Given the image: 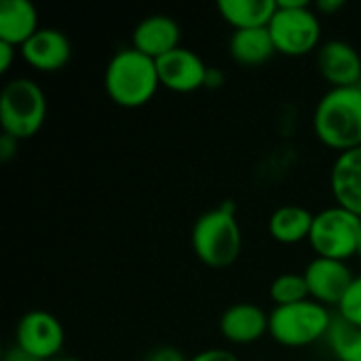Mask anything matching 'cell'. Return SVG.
Segmentation results:
<instances>
[{"label":"cell","mask_w":361,"mask_h":361,"mask_svg":"<svg viewBox=\"0 0 361 361\" xmlns=\"http://www.w3.org/2000/svg\"><path fill=\"white\" fill-rule=\"evenodd\" d=\"M2 361H38V360H34V357H32V355H27L25 351H21V349L13 347V349H8V351L4 353Z\"/></svg>","instance_id":"obj_29"},{"label":"cell","mask_w":361,"mask_h":361,"mask_svg":"<svg viewBox=\"0 0 361 361\" xmlns=\"http://www.w3.org/2000/svg\"><path fill=\"white\" fill-rule=\"evenodd\" d=\"M182 40L180 23L169 15H148L144 17L131 34V47L140 53L161 59L163 55L176 51Z\"/></svg>","instance_id":"obj_14"},{"label":"cell","mask_w":361,"mask_h":361,"mask_svg":"<svg viewBox=\"0 0 361 361\" xmlns=\"http://www.w3.org/2000/svg\"><path fill=\"white\" fill-rule=\"evenodd\" d=\"M357 256H360V260H361V231H360V247H357Z\"/></svg>","instance_id":"obj_31"},{"label":"cell","mask_w":361,"mask_h":361,"mask_svg":"<svg viewBox=\"0 0 361 361\" xmlns=\"http://www.w3.org/2000/svg\"><path fill=\"white\" fill-rule=\"evenodd\" d=\"M332 319L334 313L311 298L298 305L275 307L269 313V336L286 349H305L326 341Z\"/></svg>","instance_id":"obj_4"},{"label":"cell","mask_w":361,"mask_h":361,"mask_svg":"<svg viewBox=\"0 0 361 361\" xmlns=\"http://www.w3.org/2000/svg\"><path fill=\"white\" fill-rule=\"evenodd\" d=\"M336 315H341L351 326L361 328V275H355L353 283L345 292L341 305L336 307Z\"/></svg>","instance_id":"obj_22"},{"label":"cell","mask_w":361,"mask_h":361,"mask_svg":"<svg viewBox=\"0 0 361 361\" xmlns=\"http://www.w3.org/2000/svg\"><path fill=\"white\" fill-rule=\"evenodd\" d=\"M144 361H190L180 349L176 347H157L150 353H146Z\"/></svg>","instance_id":"obj_24"},{"label":"cell","mask_w":361,"mask_h":361,"mask_svg":"<svg viewBox=\"0 0 361 361\" xmlns=\"http://www.w3.org/2000/svg\"><path fill=\"white\" fill-rule=\"evenodd\" d=\"M361 218L353 212L332 205L315 214L309 245L313 247L317 258H332L347 262L357 256L360 247Z\"/></svg>","instance_id":"obj_7"},{"label":"cell","mask_w":361,"mask_h":361,"mask_svg":"<svg viewBox=\"0 0 361 361\" xmlns=\"http://www.w3.org/2000/svg\"><path fill=\"white\" fill-rule=\"evenodd\" d=\"M190 361H241L231 349H220V347H214V349H205V351H199L195 353Z\"/></svg>","instance_id":"obj_23"},{"label":"cell","mask_w":361,"mask_h":361,"mask_svg":"<svg viewBox=\"0 0 361 361\" xmlns=\"http://www.w3.org/2000/svg\"><path fill=\"white\" fill-rule=\"evenodd\" d=\"M360 89H361V85H360Z\"/></svg>","instance_id":"obj_32"},{"label":"cell","mask_w":361,"mask_h":361,"mask_svg":"<svg viewBox=\"0 0 361 361\" xmlns=\"http://www.w3.org/2000/svg\"><path fill=\"white\" fill-rule=\"evenodd\" d=\"M269 296L275 307H288L309 300V286L302 273H283L273 279L269 288Z\"/></svg>","instance_id":"obj_21"},{"label":"cell","mask_w":361,"mask_h":361,"mask_svg":"<svg viewBox=\"0 0 361 361\" xmlns=\"http://www.w3.org/2000/svg\"><path fill=\"white\" fill-rule=\"evenodd\" d=\"M207 63L199 53L186 47H178L176 51L157 59L161 87L173 93H195L205 89Z\"/></svg>","instance_id":"obj_9"},{"label":"cell","mask_w":361,"mask_h":361,"mask_svg":"<svg viewBox=\"0 0 361 361\" xmlns=\"http://www.w3.org/2000/svg\"><path fill=\"white\" fill-rule=\"evenodd\" d=\"M343 6H345V0H319V2H315L313 8L317 11V15H334Z\"/></svg>","instance_id":"obj_27"},{"label":"cell","mask_w":361,"mask_h":361,"mask_svg":"<svg viewBox=\"0 0 361 361\" xmlns=\"http://www.w3.org/2000/svg\"><path fill=\"white\" fill-rule=\"evenodd\" d=\"M305 279L309 286L311 300L324 305V307H338L345 292L353 283L355 275L343 260L332 258H313L305 269Z\"/></svg>","instance_id":"obj_10"},{"label":"cell","mask_w":361,"mask_h":361,"mask_svg":"<svg viewBox=\"0 0 361 361\" xmlns=\"http://www.w3.org/2000/svg\"><path fill=\"white\" fill-rule=\"evenodd\" d=\"M315 137L341 152L361 146V89H328L313 110Z\"/></svg>","instance_id":"obj_2"},{"label":"cell","mask_w":361,"mask_h":361,"mask_svg":"<svg viewBox=\"0 0 361 361\" xmlns=\"http://www.w3.org/2000/svg\"><path fill=\"white\" fill-rule=\"evenodd\" d=\"M231 59L245 68H258L267 63L275 53V42L271 38L269 27H254V30H235L228 40Z\"/></svg>","instance_id":"obj_17"},{"label":"cell","mask_w":361,"mask_h":361,"mask_svg":"<svg viewBox=\"0 0 361 361\" xmlns=\"http://www.w3.org/2000/svg\"><path fill=\"white\" fill-rule=\"evenodd\" d=\"M269 32L277 53L286 57H302L322 47V19L307 0H277Z\"/></svg>","instance_id":"obj_5"},{"label":"cell","mask_w":361,"mask_h":361,"mask_svg":"<svg viewBox=\"0 0 361 361\" xmlns=\"http://www.w3.org/2000/svg\"><path fill=\"white\" fill-rule=\"evenodd\" d=\"M47 118V95L42 87L25 76L8 80L0 93V127L15 140L34 137Z\"/></svg>","instance_id":"obj_6"},{"label":"cell","mask_w":361,"mask_h":361,"mask_svg":"<svg viewBox=\"0 0 361 361\" xmlns=\"http://www.w3.org/2000/svg\"><path fill=\"white\" fill-rule=\"evenodd\" d=\"M66 330L61 322L42 309L27 311L15 328V347L38 361H49L61 355Z\"/></svg>","instance_id":"obj_8"},{"label":"cell","mask_w":361,"mask_h":361,"mask_svg":"<svg viewBox=\"0 0 361 361\" xmlns=\"http://www.w3.org/2000/svg\"><path fill=\"white\" fill-rule=\"evenodd\" d=\"M218 13L233 32L269 27L277 13V0H220Z\"/></svg>","instance_id":"obj_18"},{"label":"cell","mask_w":361,"mask_h":361,"mask_svg":"<svg viewBox=\"0 0 361 361\" xmlns=\"http://www.w3.org/2000/svg\"><path fill=\"white\" fill-rule=\"evenodd\" d=\"M326 345L336 361H361V328L351 326L334 313Z\"/></svg>","instance_id":"obj_20"},{"label":"cell","mask_w":361,"mask_h":361,"mask_svg":"<svg viewBox=\"0 0 361 361\" xmlns=\"http://www.w3.org/2000/svg\"><path fill=\"white\" fill-rule=\"evenodd\" d=\"M195 256L209 269H226L237 262L243 247V233L233 201L203 212L190 235Z\"/></svg>","instance_id":"obj_3"},{"label":"cell","mask_w":361,"mask_h":361,"mask_svg":"<svg viewBox=\"0 0 361 361\" xmlns=\"http://www.w3.org/2000/svg\"><path fill=\"white\" fill-rule=\"evenodd\" d=\"M104 89L121 108L146 106L161 89L157 59L133 47L118 49L104 70Z\"/></svg>","instance_id":"obj_1"},{"label":"cell","mask_w":361,"mask_h":361,"mask_svg":"<svg viewBox=\"0 0 361 361\" xmlns=\"http://www.w3.org/2000/svg\"><path fill=\"white\" fill-rule=\"evenodd\" d=\"M317 70L330 89L360 87V51L347 40H328L317 49Z\"/></svg>","instance_id":"obj_11"},{"label":"cell","mask_w":361,"mask_h":361,"mask_svg":"<svg viewBox=\"0 0 361 361\" xmlns=\"http://www.w3.org/2000/svg\"><path fill=\"white\" fill-rule=\"evenodd\" d=\"M38 30H40L38 8L30 0H2V4H0V42H8L19 49Z\"/></svg>","instance_id":"obj_16"},{"label":"cell","mask_w":361,"mask_h":361,"mask_svg":"<svg viewBox=\"0 0 361 361\" xmlns=\"http://www.w3.org/2000/svg\"><path fill=\"white\" fill-rule=\"evenodd\" d=\"M17 53H19L17 47H13V44H8V42H0V74H6V72L11 70V66H13Z\"/></svg>","instance_id":"obj_25"},{"label":"cell","mask_w":361,"mask_h":361,"mask_svg":"<svg viewBox=\"0 0 361 361\" xmlns=\"http://www.w3.org/2000/svg\"><path fill=\"white\" fill-rule=\"evenodd\" d=\"M224 85V72L218 68H207V76H205V89H218Z\"/></svg>","instance_id":"obj_28"},{"label":"cell","mask_w":361,"mask_h":361,"mask_svg":"<svg viewBox=\"0 0 361 361\" xmlns=\"http://www.w3.org/2000/svg\"><path fill=\"white\" fill-rule=\"evenodd\" d=\"M19 55L36 72H59L72 59V42L68 34L57 27H40L19 47Z\"/></svg>","instance_id":"obj_12"},{"label":"cell","mask_w":361,"mask_h":361,"mask_svg":"<svg viewBox=\"0 0 361 361\" xmlns=\"http://www.w3.org/2000/svg\"><path fill=\"white\" fill-rule=\"evenodd\" d=\"M330 190L336 205L361 218V146L336 157L330 169Z\"/></svg>","instance_id":"obj_15"},{"label":"cell","mask_w":361,"mask_h":361,"mask_svg":"<svg viewBox=\"0 0 361 361\" xmlns=\"http://www.w3.org/2000/svg\"><path fill=\"white\" fill-rule=\"evenodd\" d=\"M313 218L315 214H311L302 205H294V203L281 205L269 218V233L277 243L296 245V243L309 241Z\"/></svg>","instance_id":"obj_19"},{"label":"cell","mask_w":361,"mask_h":361,"mask_svg":"<svg viewBox=\"0 0 361 361\" xmlns=\"http://www.w3.org/2000/svg\"><path fill=\"white\" fill-rule=\"evenodd\" d=\"M218 326L226 343L245 347L262 341L269 334V313L258 305L237 302L220 315Z\"/></svg>","instance_id":"obj_13"},{"label":"cell","mask_w":361,"mask_h":361,"mask_svg":"<svg viewBox=\"0 0 361 361\" xmlns=\"http://www.w3.org/2000/svg\"><path fill=\"white\" fill-rule=\"evenodd\" d=\"M49 361H82V360L72 357V355H57V357H53V360H49Z\"/></svg>","instance_id":"obj_30"},{"label":"cell","mask_w":361,"mask_h":361,"mask_svg":"<svg viewBox=\"0 0 361 361\" xmlns=\"http://www.w3.org/2000/svg\"><path fill=\"white\" fill-rule=\"evenodd\" d=\"M17 150H19V140H15V137L2 133V135H0V161H4V163L11 161V159L17 154Z\"/></svg>","instance_id":"obj_26"}]
</instances>
